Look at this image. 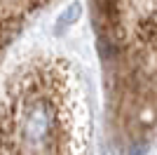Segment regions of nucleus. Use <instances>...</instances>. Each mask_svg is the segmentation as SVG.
I'll return each mask as SVG.
<instances>
[{"instance_id": "f257e3e1", "label": "nucleus", "mask_w": 157, "mask_h": 155, "mask_svg": "<svg viewBox=\"0 0 157 155\" xmlns=\"http://www.w3.org/2000/svg\"><path fill=\"white\" fill-rule=\"evenodd\" d=\"M85 78L59 54L21 61L0 85V155H89Z\"/></svg>"}, {"instance_id": "f03ea898", "label": "nucleus", "mask_w": 157, "mask_h": 155, "mask_svg": "<svg viewBox=\"0 0 157 155\" xmlns=\"http://www.w3.org/2000/svg\"><path fill=\"white\" fill-rule=\"evenodd\" d=\"M101 42L115 54H157V0H92Z\"/></svg>"}, {"instance_id": "7ed1b4c3", "label": "nucleus", "mask_w": 157, "mask_h": 155, "mask_svg": "<svg viewBox=\"0 0 157 155\" xmlns=\"http://www.w3.org/2000/svg\"><path fill=\"white\" fill-rule=\"evenodd\" d=\"M54 0H0V57L26 24Z\"/></svg>"}, {"instance_id": "20e7f679", "label": "nucleus", "mask_w": 157, "mask_h": 155, "mask_svg": "<svg viewBox=\"0 0 157 155\" xmlns=\"http://www.w3.org/2000/svg\"><path fill=\"white\" fill-rule=\"evenodd\" d=\"M80 12H82L80 2H73V5L68 7V10H66L61 17H59V28H68L71 24H75V21L80 19Z\"/></svg>"}]
</instances>
